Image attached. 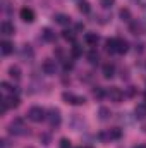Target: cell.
Returning <instances> with one entry per match:
<instances>
[{
	"mask_svg": "<svg viewBox=\"0 0 146 148\" xmlns=\"http://www.w3.org/2000/svg\"><path fill=\"white\" fill-rule=\"evenodd\" d=\"M9 133L14 134V136H23V134L28 133V127L24 126V121L17 117V119H14V121L9 124Z\"/></svg>",
	"mask_w": 146,
	"mask_h": 148,
	"instance_id": "cell-1",
	"label": "cell"
},
{
	"mask_svg": "<svg viewBox=\"0 0 146 148\" xmlns=\"http://www.w3.org/2000/svg\"><path fill=\"white\" fill-rule=\"evenodd\" d=\"M45 117H46V112L43 110L41 107H31L28 110V119L33 121V122H41Z\"/></svg>",
	"mask_w": 146,
	"mask_h": 148,
	"instance_id": "cell-2",
	"label": "cell"
},
{
	"mask_svg": "<svg viewBox=\"0 0 146 148\" xmlns=\"http://www.w3.org/2000/svg\"><path fill=\"white\" fill-rule=\"evenodd\" d=\"M62 100H64L65 103H71V105H84V103H86V98H84V97L74 95V93H69V91H65V93L62 95Z\"/></svg>",
	"mask_w": 146,
	"mask_h": 148,
	"instance_id": "cell-3",
	"label": "cell"
},
{
	"mask_svg": "<svg viewBox=\"0 0 146 148\" xmlns=\"http://www.w3.org/2000/svg\"><path fill=\"white\" fill-rule=\"evenodd\" d=\"M107 97L110 98V102H113V103H120L122 98H124V91H122L120 88H117V86H112V88L107 90Z\"/></svg>",
	"mask_w": 146,
	"mask_h": 148,
	"instance_id": "cell-4",
	"label": "cell"
},
{
	"mask_svg": "<svg viewBox=\"0 0 146 148\" xmlns=\"http://www.w3.org/2000/svg\"><path fill=\"white\" fill-rule=\"evenodd\" d=\"M46 119H48V122H50L52 127H59L60 122H62L60 110H59V109H50V110H48V115H46Z\"/></svg>",
	"mask_w": 146,
	"mask_h": 148,
	"instance_id": "cell-5",
	"label": "cell"
},
{
	"mask_svg": "<svg viewBox=\"0 0 146 148\" xmlns=\"http://www.w3.org/2000/svg\"><path fill=\"white\" fill-rule=\"evenodd\" d=\"M122 136V131L119 127H113V129H108L105 133H100V140L102 141H112V140H119Z\"/></svg>",
	"mask_w": 146,
	"mask_h": 148,
	"instance_id": "cell-6",
	"label": "cell"
},
{
	"mask_svg": "<svg viewBox=\"0 0 146 148\" xmlns=\"http://www.w3.org/2000/svg\"><path fill=\"white\" fill-rule=\"evenodd\" d=\"M41 69H43V73H45V74L52 76V74L57 73V64H55V60H52V59H46V60L43 62Z\"/></svg>",
	"mask_w": 146,
	"mask_h": 148,
	"instance_id": "cell-7",
	"label": "cell"
},
{
	"mask_svg": "<svg viewBox=\"0 0 146 148\" xmlns=\"http://www.w3.org/2000/svg\"><path fill=\"white\" fill-rule=\"evenodd\" d=\"M19 16H21V19H23L24 23H33V21H35V12H33V9H29V7H23L21 12H19Z\"/></svg>",
	"mask_w": 146,
	"mask_h": 148,
	"instance_id": "cell-8",
	"label": "cell"
},
{
	"mask_svg": "<svg viewBox=\"0 0 146 148\" xmlns=\"http://www.w3.org/2000/svg\"><path fill=\"white\" fill-rule=\"evenodd\" d=\"M19 55H21V59H23L24 62H28V60H33V57H35V52H33V48H31L29 45H24V47L21 48Z\"/></svg>",
	"mask_w": 146,
	"mask_h": 148,
	"instance_id": "cell-9",
	"label": "cell"
},
{
	"mask_svg": "<svg viewBox=\"0 0 146 148\" xmlns=\"http://www.w3.org/2000/svg\"><path fill=\"white\" fill-rule=\"evenodd\" d=\"M0 31H2V35L10 36V35H14V26H12L9 21H3V23L0 24Z\"/></svg>",
	"mask_w": 146,
	"mask_h": 148,
	"instance_id": "cell-10",
	"label": "cell"
},
{
	"mask_svg": "<svg viewBox=\"0 0 146 148\" xmlns=\"http://www.w3.org/2000/svg\"><path fill=\"white\" fill-rule=\"evenodd\" d=\"M53 21H55L57 24H62V26L71 24V17L65 16V14H55V16H53Z\"/></svg>",
	"mask_w": 146,
	"mask_h": 148,
	"instance_id": "cell-11",
	"label": "cell"
},
{
	"mask_svg": "<svg viewBox=\"0 0 146 148\" xmlns=\"http://www.w3.org/2000/svg\"><path fill=\"white\" fill-rule=\"evenodd\" d=\"M0 52H2L3 55H10V53L14 52V45H12L10 41H5V40H3V41L0 43Z\"/></svg>",
	"mask_w": 146,
	"mask_h": 148,
	"instance_id": "cell-12",
	"label": "cell"
},
{
	"mask_svg": "<svg viewBox=\"0 0 146 148\" xmlns=\"http://www.w3.org/2000/svg\"><path fill=\"white\" fill-rule=\"evenodd\" d=\"M129 50V43L122 38H117V53H126Z\"/></svg>",
	"mask_w": 146,
	"mask_h": 148,
	"instance_id": "cell-13",
	"label": "cell"
},
{
	"mask_svg": "<svg viewBox=\"0 0 146 148\" xmlns=\"http://www.w3.org/2000/svg\"><path fill=\"white\" fill-rule=\"evenodd\" d=\"M134 114L138 119H146V103H138L134 109Z\"/></svg>",
	"mask_w": 146,
	"mask_h": 148,
	"instance_id": "cell-14",
	"label": "cell"
},
{
	"mask_svg": "<svg viewBox=\"0 0 146 148\" xmlns=\"http://www.w3.org/2000/svg\"><path fill=\"white\" fill-rule=\"evenodd\" d=\"M113 74H115V66L113 64H105L103 66V77H107V79H110V77H113Z\"/></svg>",
	"mask_w": 146,
	"mask_h": 148,
	"instance_id": "cell-15",
	"label": "cell"
},
{
	"mask_svg": "<svg viewBox=\"0 0 146 148\" xmlns=\"http://www.w3.org/2000/svg\"><path fill=\"white\" fill-rule=\"evenodd\" d=\"M98 40H100V36H98L96 33H86V35H84V41H86L88 45H96Z\"/></svg>",
	"mask_w": 146,
	"mask_h": 148,
	"instance_id": "cell-16",
	"label": "cell"
},
{
	"mask_svg": "<svg viewBox=\"0 0 146 148\" xmlns=\"http://www.w3.org/2000/svg\"><path fill=\"white\" fill-rule=\"evenodd\" d=\"M41 36L45 41H55V33L50 29V28H45L43 31H41Z\"/></svg>",
	"mask_w": 146,
	"mask_h": 148,
	"instance_id": "cell-17",
	"label": "cell"
},
{
	"mask_svg": "<svg viewBox=\"0 0 146 148\" xmlns=\"http://www.w3.org/2000/svg\"><path fill=\"white\" fill-rule=\"evenodd\" d=\"M9 76H10L12 79L19 81V79H21V69H19V66H12V67H9Z\"/></svg>",
	"mask_w": 146,
	"mask_h": 148,
	"instance_id": "cell-18",
	"label": "cell"
},
{
	"mask_svg": "<svg viewBox=\"0 0 146 148\" xmlns=\"http://www.w3.org/2000/svg\"><path fill=\"white\" fill-rule=\"evenodd\" d=\"M5 100H7V105H9V107H19V97H17L16 93H14V95H9Z\"/></svg>",
	"mask_w": 146,
	"mask_h": 148,
	"instance_id": "cell-19",
	"label": "cell"
},
{
	"mask_svg": "<svg viewBox=\"0 0 146 148\" xmlns=\"http://www.w3.org/2000/svg\"><path fill=\"white\" fill-rule=\"evenodd\" d=\"M107 52H110V53L117 52V38H108L107 40Z\"/></svg>",
	"mask_w": 146,
	"mask_h": 148,
	"instance_id": "cell-20",
	"label": "cell"
},
{
	"mask_svg": "<svg viewBox=\"0 0 146 148\" xmlns=\"http://www.w3.org/2000/svg\"><path fill=\"white\" fill-rule=\"evenodd\" d=\"M98 115H100V119H102V121H108L112 114H110V110L107 109V107H102V109L98 110Z\"/></svg>",
	"mask_w": 146,
	"mask_h": 148,
	"instance_id": "cell-21",
	"label": "cell"
},
{
	"mask_svg": "<svg viewBox=\"0 0 146 148\" xmlns=\"http://www.w3.org/2000/svg\"><path fill=\"white\" fill-rule=\"evenodd\" d=\"M93 97H95V98H103V97H107V91H105L103 88L96 86V88L93 90Z\"/></svg>",
	"mask_w": 146,
	"mask_h": 148,
	"instance_id": "cell-22",
	"label": "cell"
},
{
	"mask_svg": "<svg viewBox=\"0 0 146 148\" xmlns=\"http://www.w3.org/2000/svg\"><path fill=\"white\" fill-rule=\"evenodd\" d=\"M79 10H81L83 14H88V12L91 10V7H89V3H88L86 0H81V2H79Z\"/></svg>",
	"mask_w": 146,
	"mask_h": 148,
	"instance_id": "cell-23",
	"label": "cell"
},
{
	"mask_svg": "<svg viewBox=\"0 0 146 148\" xmlns=\"http://www.w3.org/2000/svg\"><path fill=\"white\" fill-rule=\"evenodd\" d=\"M62 38L67 40V41H74L76 35H74V31H71V29H64V31H62Z\"/></svg>",
	"mask_w": 146,
	"mask_h": 148,
	"instance_id": "cell-24",
	"label": "cell"
},
{
	"mask_svg": "<svg viewBox=\"0 0 146 148\" xmlns=\"http://www.w3.org/2000/svg\"><path fill=\"white\" fill-rule=\"evenodd\" d=\"M120 19L122 21H131V10L129 9H120Z\"/></svg>",
	"mask_w": 146,
	"mask_h": 148,
	"instance_id": "cell-25",
	"label": "cell"
},
{
	"mask_svg": "<svg viewBox=\"0 0 146 148\" xmlns=\"http://www.w3.org/2000/svg\"><path fill=\"white\" fill-rule=\"evenodd\" d=\"M2 90H3V91H7L9 95H14V93H17V90H16V88H12V86H10L9 83H5V81L2 83Z\"/></svg>",
	"mask_w": 146,
	"mask_h": 148,
	"instance_id": "cell-26",
	"label": "cell"
},
{
	"mask_svg": "<svg viewBox=\"0 0 146 148\" xmlns=\"http://www.w3.org/2000/svg\"><path fill=\"white\" fill-rule=\"evenodd\" d=\"M88 62L89 64H98V53L96 52H89L88 53Z\"/></svg>",
	"mask_w": 146,
	"mask_h": 148,
	"instance_id": "cell-27",
	"label": "cell"
},
{
	"mask_svg": "<svg viewBox=\"0 0 146 148\" xmlns=\"http://www.w3.org/2000/svg\"><path fill=\"white\" fill-rule=\"evenodd\" d=\"M81 53H83L81 47H79V45H74V47H72V55H74V57H79Z\"/></svg>",
	"mask_w": 146,
	"mask_h": 148,
	"instance_id": "cell-28",
	"label": "cell"
},
{
	"mask_svg": "<svg viewBox=\"0 0 146 148\" xmlns=\"http://www.w3.org/2000/svg\"><path fill=\"white\" fill-rule=\"evenodd\" d=\"M60 148H71V141L67 138H62L60 140Z\"/></svg>",
	"mask_w": 146,
	"mask_h": 148,
	"instance_id": "cell-29",
	"label": "cell"
},
{
	"mask_svg": "<svg viewBox=\"0 0 146 148\" xmlns=\"http://www.w3.org/2000/svg\"><path fill=\"white\" fill-rule=\"evenodd\" d=\"M102 2V5L105 7V9H108V7H112L113 3H115V0H100Z\"/></svg>",
	"mask_w": 146,
	"mask_h": 148,
	"instance_id": "cell-30",
	"label": "cell"
},
{
	"mask_svg": "<svg viewBox=\"0 0 146 148\" xmlns=\"http://www.w3.org/2000/svg\"><path fill=\"white\" fill-rule=\"evenodd\" d=\"M40 140L43 141V145H48V141H50V136H48V134H41V136H40Z\"/></svg>",
	"mask_w": 146,
	"mask_h": 148,
	"instance_id": "cell-31",
	"label": "cell"
},
{
	"mask_svg": "<svg viewBox=\"0 0 146 148\" xmlns=\"http://www.w3.org/2000/svg\"><path fill=\"white\" fill-rule=\"evenodd\" d=\"M64 69H65V71H71V69H72V62H65V64H64Z\"/></svg>",
	"mask_w": 146,
	"mask_h": 148,
	"instance_id": "cell-32",
	"label": "cell"
},
{
	"mask_svg": "<svg viewBox=\"0 0 146 148\" xmlns=\"http://www.w3.org/2000/svg\"><path fill=\"white\" fill-rule=\"evenodd\" d=\"M134 93H136V90H134V88H132V86H131V88H129V91H127V95H129V97H132V95H134Z\"/></svg>",
	"mask_w": 146,
	"mask_h": 148,
	"instance_id": "cell-33",
	"label": "cell"
},
{
	"mask_svg": "<svg viewBox=\"0 0 146 148\" xmlns=\"http://www.w3.org/2000/svg\"><path fill=\"white\" fill-rule=\"evenodd\" d=\"M2 148H7V140H2Z\"/></svg>",
	"mask_w": 146,
	"mask_h": 148,
	"instance_id": "cell-34",
	"label": "cell"
},
{
	"mask_svg": "<svg viewBox=\"0 0 146 148\" xmlns=\"http://www.w3.org/2000/svg\"><path fill=\"white\" fill-rule=\"evenodd\" d=\"M134 148H146V145H138V147H134Z\"/></svg>",
	"mask_w": 146,
	"mask_h": 148,
	"instance_id": "cell-35",
	"label": "cell"
},
{
	"mask_svg": "<svg viewBox=\"0 0 146 148\" xmlns=\"http://www.w3.org/2000/svg\"><path fill=\"white\" fill-rule=\"evenodd\" d=\"M79 148H93V147H79Z\"/></svg>",
	"mask_w": 146,
	"mask_h": 148,
	"instance_id": "cell-36",
	"label": "cell"
},
{
	"mask_svg": "<svg viewBox=\"0 0 146 148\" xmlns=\"http://www.w3.org/2000/svg\"><path fill=\"white\" fill-rule=\"evenodd\" d=\"M28 148H33V147H28Z\"/></svg>",
	"mask_w": 146,
	"mask_h": 148,
	"instance_id": "cell-37",
	"label": "cell"
}]
</instances>
